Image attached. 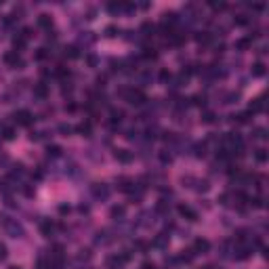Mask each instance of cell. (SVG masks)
<instances>
[{"mask_svg": "<svg viewBox=\"0 0 269 269\" xmlns=\"http://www.w3.org/2000/svg\"><path fill=\"white\" fill-rule=\"evenodd\" d=\"M19 124H23V126H27V124H30V122H32V116H30V114H27V112H19Z\"/></svg>", "mask_w": 269, "mask_h": 269, "instance_id": "6da1fadb", "label": "cell"}, {"mask_svg": "<svg viewBox=\"0 0 269 269\" xmlns=\"http://www.w3.org/2000/svg\"><path fill=\"white\" fill-rule=\"evenodd\" d=\"M196 248H198V250H208V242H204V240H198V242H196Z\"/></svg>", "mask_w": 269, "mask_h": 269, "instance_id": "7a4b0ae2", "label": "cell"}, {"mask_svg": "<svg viewBox=\"0 0 269 269\" xmlns=\"http://www.w3.org/2000/svg\"><path fill=\"white\" fill-rule=\"evenodd\" d=\"M36 93L40 95V97H44V95H47V86H44V84H40V86L36 88Z\"/></svg>", "mask_w": 269, "mask_h": 269, "instance_id": "3957f363", "label": "cell"}, {"mask_svg": "<svg viewBox=\"0 0 269 269\" xmlns=\"http://www.w3.org/2000/svg\"><path fill=\"white\" fill-rule=\"evenodd\" d=\"M4 139H13V128H4Z\"/></svg>", "mask_w": 269, "mask_h": 269, "instance_id": "277c9868", "label": "cell"}, {"mask_svg": "<svg viewBox=\"0 0 269 269\" xmlns=\"http://www.w3.org/2000/svg\"><path fill=\"white\" fill-rule=\"evenodd\" d=\"M4 257H6V246L0 244V259H4Z\"/></svg>", "mask_w": 269, "mask_h": 269, "instance_id": "5b68a950", "label": "cell"}, {"mask_svg": "<svg viewBox=\"0 0 269 269\" xmlns=\"http://www.w3.org/2000/svg\"><path fill=\"white\" fill-rule=\"evenodd\" d=\"M80 132H86V135H88V132H91V126H88V124H82V126H80Z\"/></svg>", "mask_w": 269, "mask_h": 269, "instance_id": "8992f818", "label": "cell"}, {"mask_svg": "<svg viewBox=\"0 0 269 269\" xmlns=\"http://www.w3.org/2000/svg\"><path fill=\"white\" fill-rule=\"evenodd\" d=\"M11 269H19V267H11Z\"/></svg>", "mask_w": 269, "mask_h": 269, "instance_id": "52a82bcc", "label": "cell"}]
</instances>
